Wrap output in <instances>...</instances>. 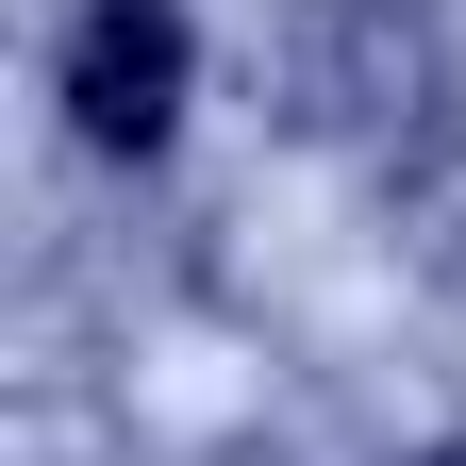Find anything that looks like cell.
<instances>
[{"mask_svg":"<svg viewBox=\"0 0 466 466\" xmlns=\"http://www.w3.org/2000/svg\"><path fill=\"white\" fill-rule=\"evenodd\" d=\"M267 84H283L300 134H400L433 100V17L417 0H283Z\"/></svg>","mask_w":466,"mask_h":466,"instance_id":"obj_1","label":"cell"},{"mask_svg":"<svg viewBox=\"0 0 466 466\" xmlns=\"http://www.w3.org/2000/svg\"><path fill=\"white\" fill-rule=\"evenodd\" d=\"M67 116L100 150H150L167 116H184V17L167 0H84V34H67Z\"/></svg>","mask_w":466,"mask_h":466,"instance_id":"obj_2","label":"cell"}]
</instances>
